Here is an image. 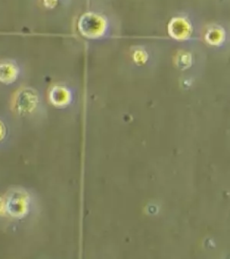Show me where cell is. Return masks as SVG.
Returning <instances> with one entry per match:
<instances>
[{"mask_svg":"<svg viewBox=\"0 0 230 259\" xmlns=\"http://www.w3.org/2000/svg\"><path fill=\"white\" fill-rule=\"evenodd\" d=\"M168 32L171 37L182 40L190 36L192 27L188 21L181 17H175L170 22Z\"/></svg>","mask_w":230,"mask_h":259,"instance_id":"cell-2","label":"cell"},{"mask_svg":"<svg viewBox=\"0 0 230 259\" xmlns=\"http://www.w3.org/2000/svg\"><path fill=\"white\" fill-rule=\"evenodd\" d=\"M206 38L211 45H218L224 39V32L219 29H211L207 33Z\"/></svg>","mask_w":230,"mask_h":259,"instance_id":"cell-3","label":"cell"},{"mask_svg":"<svg viewBox=\"0 0 230 259\" xmlns=\"http://www.w3.org/2000/svg\"><path fill=\"white\" fill-rule=\"evenodd\" d=\"M78 30L83 36L97 39L104 36L108 30V23L104 16L96 13H86L78 21Z\"/></svg>","mask_w":230,"mask_h":259,"instance_id":"cell-1","label":"cell"}]
</instances>
